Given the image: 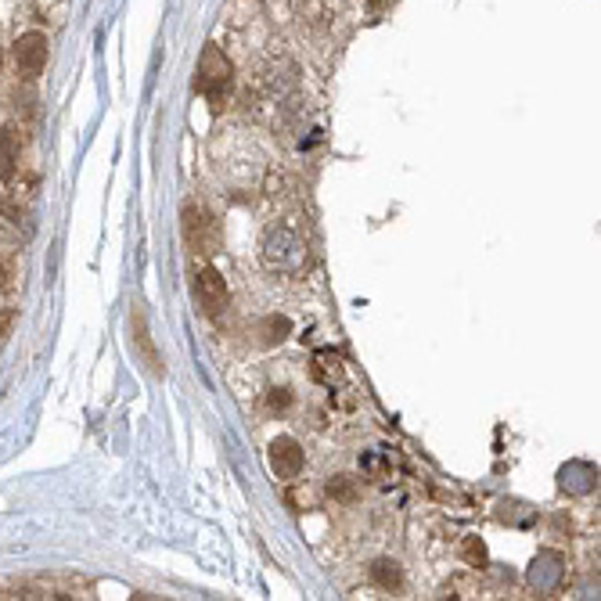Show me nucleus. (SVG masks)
<instances>
[{"mask_svg": "<svg viewBox=\"0 0 601 601\" xmlns=\"http://www.w3.org/2000/svg\"><path fill=\"white\" fill-rule=\"evenodd\" d=\"M260 256H264L267 271L296 274V271L306 267V238H302L292 224H274V227L264 235Z\"/></svg>", "mask_w": 601, "mask_h": 601, "instance_id": "obj_1", "label": "nucleus"}, {"mask_svg": "<svg viewBox=\"0 0 601 601\" xmlns=\"http://www.w3.org/2000/svg\"><path fill=\"white\" fill-rule=\"evenodd\" d=\"M231 61L220 54V47H206L202 51V61H199V76H195V87L199 94L213 97V101H224V94L231 90Z\"/></svg>", "mask_w": 601, "mask_h": 601, "instance_id": "obj_2", "label": "nucleus"}, {"mask_svg": "<svg viewBox=\"0 0 601 601\" xmlns=\"http://www.w3.org/2000/svg\"><path fill=\"white\" fill-rule=\"evenodd\" d=\"M14 65H18V72H22L25 79L40 76L43 65H47V36H43V32H25V36H18V43H14Z\"/></svg>", "mask_w": 601, "mask_h": 601, "instance_id": "obj_3", "label": "nucleus"}, {"mask_svg": "<svg viewBox=\"0 0 601 601\" xmlns=\"http://www.w3.org/2000/svg\"><path fill=\"white\" fill-rule=\"evenodd\" d=\"M271 465L282 479H296L302 472V447L292 436H282L271 443Z\"/></svg>", "mask_w": 601, "mask_h": 601, "instance_id": "obj_4", "label": "nucleus"}, {"mask_svg": "<svg viewBox=\"0 0 601 601\" xmlns=\"http://www.w3.org/2000/svg\"><path fill=\"white\" fill-rule=\"evenodd\" d=\"M195 300L202 302L206 313L224 310V302H227V285H224V278H220L217 271H202V274L195 278Z\"/></svg>", "mask_w": 601, "mask_h": 601, "instance_id": "obj_5", "label": "nucleus"}, {"mask_svg": "<svg viewBox=\"0 0 601 601\" xmlns=\"http://www.w3.org/2000/svg\"><path fill=\"white\" fill-rule=\"evenodd\" d=\"M130 331H134V342H137L144 364L152 367V374H162V364H159V353H155V346H152L148 320H144V310H141V306H134V313H130Z\"/></svg>", "mask_w": 601, "mask_h": 601, "instance_id": "obj_6", "label": "nucleus"}, {"mask_svg": "<svg viewBox=\"0 0 601 601\" xmlns=\"http://www.w3.org/2000/svg\"><path fill=\"white\" fill-rule=\"evenodd\" d=\"M184 231H188V245H195L199 253H209V245H213V220L202 209H188L184 213Z\"/></svg>", "mask_w": 601, "mask_h": 601, "instance_id": "obj_7", "label": "nucleus"}, {"mask_svg": "<svg viewBox=\"0 0 601 601\" xmlns=\"http://www.w3.org/2000/svg\"><path fill=\"white\" fill-rule=\"evenodd\" d=\"M530 580H533L537 587L551 591V587L562 580V566H555V555H544L541 562H533V573H530Z\"/></svg>", "mask_w": 601, "mask_h": 601, "instance_id": "obj_8", "label": "nucleus"}, {"mask_svg": "<svg viewBox=\"0 0 601 601\" xmlns=\"http://www.w3.org/2000/svg\"><path fill=\"white\" fill-rule=\"evenodd\" d=\"M18 166V141L11 130H0V180H11Z\"/></svg>", "mask_w": 601, "mask_h": 601, "instance_id": "obj_9", "label": "nucleus"}, {"mask_svg": "<svg viewBox=\"0 0 601 601\" xmlns=\"http://www.w3.org/2000/svg\"><path fill=\"white\" fill-rule=\"evenodd\" d=\"M371 580H374L378 587H385V591H400L403 573H400V566H396V562L382 559V562H374V566H371Z\"/></svg>", "mask_w": 601, "mask_h": 601, "instance_id": "obj_10", "label": "nucleus"}, {"mask_svg": "<svg viewBox=\"0 0 601 601\" xmlns=\"http://www.w3.org/2000/svg\"><path fill=\"white\" fill-rule=\"evenodd\" d=\"M289 335V320L285 317H271L267 320V342H282Z\"/></svg>", "mask_w": 601, "mask_h": 601, "instance_id": "obj_11", "label": "nucleus"}, {"mask_svg": "<svg viewBox=\"0 0 601 601\" xmlns=\"http://www.w3.org/2000/svg\"><path fill=\"white\" fill-rule=\"evenodd\" d=\"M328 494H331V497H342V501H353V483H349L346 476H338V479L328 483Z\"/></svg>", "mask_w": 601, "mask_h": 601, "instance_id": "obj_12", "label": "nucleus"}, {"mask_svg": "<svg viewBox=\"0 0 601 601\" xmlns=\"http://www.w3.org/2000/svg\"><path fill=\"white\" fill-rule=\"evenodd\" d=\"M0 289H7V282H4V267H0Z\"/></svg>", "mask_w": 601, "mask_h": 601, "instance_id": "obj_13", "label": "nucleus"}]
</instances>
